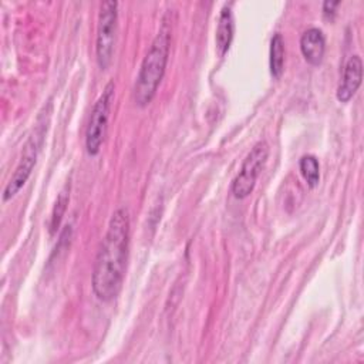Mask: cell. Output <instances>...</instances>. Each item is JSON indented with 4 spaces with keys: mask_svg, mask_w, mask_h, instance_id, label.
<instances>
[{
    "mask_svg": "<svg viewBox=\"0 0 364 364\" xmlns=\"http://www.w3.org/2000/svg\"><path fill=\"white\" fill-rule=\"evenodd\" d=\"M128 249L129 215L125 208H118L109 219L91 276L92 291L101 301H111L118 296L125 276Z\"/></svg>",
    "mask_w": 364,
    "mask_h": 364,
    "instance_id": "obj_1",
    "label": "cell"
},
{
    "mask_svg": "<svg viewBox=\"0 0 364 364\" xmlns=\"http://www.w3.org/2000/svg\"><path fill=\"white\" fill-rule=\"evenodd\" d=\"M171 47V24L166 21V16L162 18L161 28L151 43L148 53L145 54L139 73L134 85V100L139 107L148 105L156 94L158 85L165 74L168 55Z\"/></svg>",
    "mask_w": 364,
    "mask_h": 364,
    "instance_id": "obj_2",
    "label": "cell"
},
{
    "mask_svg": "<svg viewBox=\"0 0 364 364\" xmlns=\"http://www.w3.org/2000/svg\"><path fill=\"white\" fill-rule=\"evenodd\" d=\"M117 20H118V3L114 0L102 1L100 4L97 40H95V55L101 70H105L112 60Z\"/></svg>",
    "mask_w": 364,
    "mask_h": 364,
    "instance_id": "obj_3",
    "label": "cell"
},
{
    "mask_svg": "<svg viewBox=\"0 0 364 364\" xmlns=\"http://www.w3.org/2000/svg\"><path fill=\"white\" fill-rule=\"evenodd\" d=\"M114 82H108L92 107L85 131V148L90 155H97L101 149L109 118V108L114 98Z\"/></svg>",
    "mask_w": 364,
    "mask_h": 364,
    "instance_id": "obj_4",
    "label": "cell"
},
{
    "mask_svg": "<svg viewBox=\"0 0 364 364\" xmlns=\"http://www.w3.org/2000/svg\"><path fill=\"white\" fill-rule=\"evenodd\" d=\"M267 155L269 146L264 141H259L253 145L250 152L246 155L239 173L232 182V193L236 198L243 199L253 192L256 179L267 159Z\"/></svg>",
    "mask_w": 364,
    "mask_h": 364,
    "instance_id": "obj_5",
    "label": "cell"
},
{
    "mask_svg": "<svg viewBox=\"0 0 364 364\" xmlns=\"http://www.w3.org/2000/svg\"><path fill=\"white\" fill-rule=\"evenodd\" d=\"M41 145V134L34 132V135H31L24 148H23V155L20 158L18 165L14 169V173L11 175L10 181L7 182V185L3 189V200H9L11 199L27 182L28 176L31 175V171L36 165L37 161V154Z\"/></svg>",
    "mask_w": 364,
    "mask_h": 364,
    "instance_id": "obj_6",
    "label": "cell"
},
{
    "mask_svg": "<svg viewBox=\"0 0 364 364\" xmlns=\"http://www.w3.org/2000/svg\"><path fill=\"white\" fill-rule=\"evenodd\" d=\"M363 78V61L360 55H351L343 70V77L337 88V100L340 102H347L353 98L358 90Z\"/></svg>",
    "mask_w": 364,
    "mask_h": 364,
    "instance_id": "obj_7",
    "label": "cell"
},
{
    "mask_svg": "<svg viewBox=\"0 0 364 364\" xmlns=\"http://www.w3.org/2000/svg\"><path fill=\"white\" fill-rule=\"evenodd\" d=\"M326 50V37L317 27L307 28L300 37V51L304 60L311 65H318Z\"/></svg>",
    "mask_w": 364,
    "mask_h": 364,
    "instance_id": "obj_8",
    "label": "cell"
},
{
    "mask_svg": "<svg viewBox=\"0 0 364 364\" xmlns=\"http://www.w3.org/2000/svg\"><path fill=\"white\" fill-rule=\"evenodd\" d=\"M235 33V23H233V14L230 4H225L220 10L219 20H218V28H216V51L220 57H223L232 44Z\"/></svg>",
    "mask_w": 364,
    "mask_h": 364,
    "instance_id": "obj_9",
    "label": "cell"
},
{
    "mask_svg": "<svg viewBox=\"0 0 364 364\" xmlns=\"http://www.w3.org/2000/svg\"><path fill=\"white\" fill-rule=\"evenodd\" d=\"M269 65L273 78H280L284 70V40L280 33H274L270 40Z\"/></svg>",
    "mask_w": 364,
    "mask_h": 364,
    "instance_id": "obj_10",
    "label": "cell"
},
{
    "mask_svg": "<svg viewBox=\"0 0 364 364\" xmlns=\"http://www.w3.org/2000/svg\"><path fill=\"white\" fill-rule=\"evenodd\" d=\"M300 172L310 188L317 186L320 181V165L314 155H303L299 162Z\"/></svg>",
    "mask_w": 364,
    "mask_h": 364,
    "instance_id": "obj_11",
    "label": "cell"
},
{
    "mask_svg": "<svg viewBox=\"0 0 364 364\" xmlns=\"http://www.w3.org/2000/svg\"><path fill=\"white\" fill-rule=\"evenodd\" d=\"M68 200H70V193H68V189L67 186L58 193V198L54 203V208H53V212H51V223H50V228H51V232L54 233L60 223H61V219H63V215L67 209V205H68Z\"/></svg>",
    "mask_w": 364,
    "mask_h": 364,
    "instance_id": "obj_12",
    "label": "cell"
},
{
    "mask_svg": "<svg viewBox=\"0 0 364 364\" xmlns=\"http://www.w3.org/2000/svg\"><path fill=\"white\" fill-rule=\"evenodd\" d=\"M338 4H340L338 1H324V3H323V11H324L326 14L334 13V9H336Z\"/></svg>",
    "mask_w": 364,
    "mask_h": 364,
    "instance_id": "obj_13",
    "label": "cell"
}]
</instances>
